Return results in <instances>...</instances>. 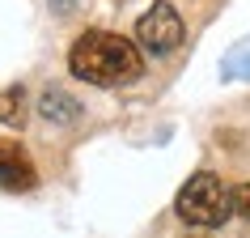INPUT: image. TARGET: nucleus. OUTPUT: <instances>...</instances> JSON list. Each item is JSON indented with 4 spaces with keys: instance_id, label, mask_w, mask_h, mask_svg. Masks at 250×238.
Instances as JSON below:
<instances>
[{
    "instance_id": "1",
    "label": "nucleus",
    "mask_w": 250,
    "mask_h": 238,
    "mask_svg": "<svg viewBox=\"0 0 250 238\" xmlns=\"http://www.w3.org/2000/svg\"><path fill=\"white\" fill-rule=\"evenodd\" d=\"M68 68L77 81H89V85H106V90H119V85H132L145 72V60L136 51V43H127L123 34H110V30H85L72 51H68Z\"/></svg>"
},
{
    "instance_id": "2",
    "label": "nucleus",
    "mask_w": 250,
    "mask_h": 238,
    "mask_svg": "<svg viewBox=\"0 0 250 238\" xmlns=\"http://www.w3.org/2000/svg\"><path fill=\"white\" fill-rule=\"evenodd\" d=\"M174 213H178L187 225H195V230H216V225H225L229 213H233V191H229L212 170H199V174H191V179L178 187Z\"/></svg>"
},
{
    "instance_id": "3",
    "label": "nucleus",
    "mask_w": 250,
    "mask_h": 238,
    "mask_svg": "<svg viewBox=\"0 0 250 238\" xmlns=\"http://www.w3.org/2000/svg\"><path fill=\"white\" fill-rule=\"evenodd\" d=\"M136 43L153 55H170L178 43H183V17L174 13V4L157 0L140 22H136Z\"/></svg>"
},
{
    "instance_id": "4",
    "label": "nucleus",
    "mask_w": 250,
    "mask_h": 238,
    "mask_svg": "<svg viewBox=\"0 0 250 238\" xmlns=\"http://www.w3.org/2000/svg\"><path fill=\"white\" fill-rule=\"evenodd\" d=\"M39 183L34 174V162L26 158V149L13 145V141H0V187L4 191H30Z\"/></svg>"
},
{
    "instance_id": "5",
    "label": "nucleus",
    "mask_w": 250,
    "mask_h": 238,
    "mask_svg": "<svg viewBox=\"0 0 250 238\" xmlns=\"http://www.w3.org/2000/svg\"><path fill=\"white\" fill-rule=\"evenodd\" d=\"M0 119H4V123H13V128L26 123V94L17 90V85L0 94Z\"/></svg>"
},
{
    "instance_id": "6",
    "label": "nucleus",
    "mask_w": 250,
    "mask_h": 238,
    "mask_svg": "<svg viewBox=\"0 0 250 238\" xmlns=\"http://www.w3.org/2000/svg\"><path fill=\"white\" fill-rule=\"evenodd\" d=\"M233 213L242 217V221H250V183H242L233 191Z\"/></svg>"
},
{
    "instance_id": "7",
    "label": "nucleus",
    "mask_w": 250,
    "mask_h": 238,
    "mask_svg": "<svg viewBox=\"0 0 250 238\" xmlns=\"http://www.w3.org/2000/svg\"><path fill=\"white\" fill-rule=\"evenodd\" d=\"M187 238H208V234H187Z\"/></svg>"
}]
</instances>
